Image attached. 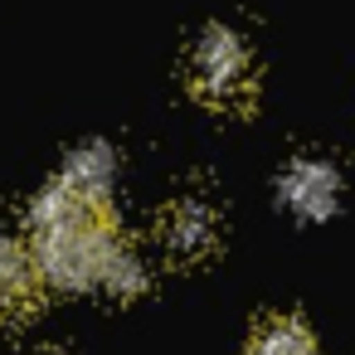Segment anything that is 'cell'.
<instances>
[{
  "instance_id": "cell-5",
  "label": "cell",
  "mask_w": 355,
  "mask_h": 355,
  "mask_svg": "<svg viewBox=\"0 0 355 355\" xmlns=\"http://www.w3.org/2000/svg\"><path fill=\"white\" fill-rule=\"evenodd\" d=\"M40 287H44V272L35 263V248H25L20 239L0 229V321L30 316V306L40 302Z\"/></svg>"
},
{
  "instance_id": "cell-1",
  "label": "cell",
  "mask_w": 355,
  "mask_h": 355,
  "mask_svg": "<svg viewBox=\"0 0 355 355\" xmlns=\"http://www.w3.org/2000/svg\"><path fill=\"white\" fill-rule=\"evenodd\" d=\"M30 248L49 287L112 297H137L146 287V263L122 239L112 200L69 185L64 175L49 180L30 205Z\"/></svg>"
},
{
  "instance_id": "cell-6",
  "label": "cell",
  "mask_w": 355,
  "mask_h": 355,
  "mask_svg": "<svg viewBox=\"0 0 355 355\" xmlns=\"http://www.w3.org/2000/svg\"><path fill=\"white\" fill-rule=\"evenodd\" d=\"M59 175H64L69 185H78V190L98 195V200H112V190H117V151L103 146V141H88V146H78V151L64 161Z\"/></svg>"
},
{
  "instance_id": "cell-2",
  "label": "cell",
  "mask_w": 355,
  "mask_h": 355,
  "mask_svg": "<svg viewBox=\"0 0 355 355\" xmlns=\"http://www.w3.org/2000/svg\"><path fill=\"white\" fill-rule=\"evenodd\" d=\"M185 88H190L205 107L243 112V107L253 103V93H258L248 44H243L229 25H209V30L190 44V59H185Z\"/></svg>"
},
{
  "instance_id": "cell-3",
  "label": "cell",
  "mask_w": 355,
  "mask_h": 355,
  "mask_svg": "<svg viewBox=\"0 0 355 355\" xmlns=\"http://www.w3.org/2000/svg\"><path fill=\"white\" fill-rule=\"evenodd\" d=\"M282 200L297 219H326L340 205V175L321 156H297L282 175Z\"/></svg>"
},
{
  "instance_id": "cell-7",
  "label": "cell",
  "mask_w": 355,
  "mask_h": 355,
  "mask_svg": "<svg viewBox=\"0 0 355 355\" xmlns=\"http://www.w3.org/2000/svg\"><path fill=\"white\" fill-rule=\"evenodd\" d=\"M243 355H316V336L297 316H268L253 331V340H248Z\"/></svg>"
},
{
  "instance_id": "cell-8",
  "label": "cell",
  "mask_w": 355,
  "mask_h": 355,
  "mask_svg": "<svg viewBox=\"0 0 355 355\" xmlns=\"http://www.w3.org/2000/svg\"><path fill=\"white\" fill-rule=\"evenodd\" d=\"M44 355H69V350H44Z\"/></svg>"
},
{
  "instance_id": "cell-4",
  "label": "cell",
  "mask_w": 355,
  "mask_h": 355,
  "mask_svg": "<svg viewBox=\"0 0 355 355\" xmlns=\"http://www.w3.org/2000/svg\"><path fill=\"white\" fill-rule=\"evenodd\" d=\"M161 243L175 258H205L219 243V214H214V205H205L200 195L171 200L166 214H161Z\"/></svg>"
}]
</instances>
